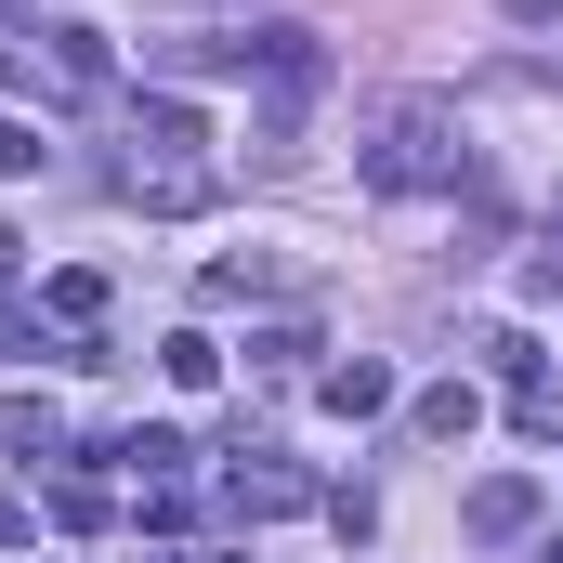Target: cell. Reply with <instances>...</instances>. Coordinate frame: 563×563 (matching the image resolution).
Segmentation results:
<instances>
[{"instance_id":"6da1fadb","label":"cell","mask_w":563,"mask_h":563,"mask_svg":"<svg viewBox=\"0 0 563 563\" xmlns=\"http://www.w3.org/2000/svg\"><path fill=\"white\" fill-rule=\"evenodd\" d=\"M106 184L132 197V210H210L223 197V157H210V119L184 106V92H144L132 106V132H119V157H106Z\"/></svg>"},{"instance_id":"7a4b0ae2","label":"cell","mask_w":563,"mask_h":563,"mask_svg":"<svg viewBox=\"0 0 563 563\" xmlns=\"http://www.w3.org/2000/svg\"><path fill=\"white\" fill-rule=\"evenodd\" d=\"M354 170L380 184V197H459L472 184V132H459V106L445 92H394L367 144H354Z\"/></svg>"},{"instance_id":"3957f363","label":"cell","mask_w":563,"mask_h":563,"mask_svg":"<svg viewBox=\"0 0 563 563\" xmlns=\"http://www.w3.org/2000/svg\"><path fill=\"white\" fill-rule=\"evenodd\" d=\"M250 92H263V144L288 157L301 106L328 92V40H314V26H250Z\"/></svg>"},{"instance_id":"277c9868","label":"cell","mask_w":563,"mask_h":563,"mask_svg":"<svg viewBox=\"0 0 563 563\" xmlns=\"http://www.w3.org/2000/svg\"><path fill=\"white\" fill-rule=\"evenodd\" d=\"M13 79H40V92H66V106H106L119 92V53H106V26H40V66L26 53H0Z\"/></svg>"},{"instance_id":"5b68a950","label":"cell","mask_w":563,"mask_h":563,"mask_svg":"<svg viewBox=\"0 0 563 563\" xmlns=\"http://www.w3.org/2000/svg\"><path fill=\"white\" fill-rule=\"evenodd\" d=\"M223 511H236V525H276V511H314V472H301V459H276L263 432H236V472H223Z\"/></svg>"},{"instance_id":"8992f818","label":"cell","mask_w":563,"mask_h":563,"mask_svg":"<svg viewBox=\"0 0 563 563\" xmlns=\"http://www.w3.org/2000/svg\"><path fill=\"white\" fill-rule=\"evenodd\" d=\"M472 420H485V394H472V380H432V394H407V432H420V445H472Z\"/></svg>"},{"instance_id":"52a82bcc","label":"cell","mask_w":563,"mask_h":563,"mask_svg":"<svg viewBox=\"0 0 563 563\" xmlns=\"http://www.w3.org/2000/svg\"><path fill=\"white\" fill-rule=\"evenodd\" d=\"M314 394H328L341 420H380V407H394V367H380V354H341V367H314Z\"/></svg>"},{"instance_id":"ba28073f","label":"cell","mask_w":563,"mask_h":563,"mask_svg":"<svg viewBox=\"0 0 563 563\" xmlns=\"http://www.w3.org/2000/svg\"><path fill=\"white\" fill-rule=\"evenodd\" d=\"M525 525H538V485H525V472L472 485V538H525Z\"/></svg>"},{"instance_id":"9c48e42d","label":"cell","mask_w":563,"mask_h":563,"mask_svg":"<svg viewBox=\"0 0 563 563\" xmlns=\"http://www.w3.org/2000/svg\"><path fill=\"white\" fill-rule=\"evenodd\" d=\"M472 354H485V380H498V394H551V380H538V341H525V328H485Z\"/></svg>"},{"instance_id":"30bf717a","label":"cell","mask_w":563,"mask_h":563,"mask_svg":"<svg viewBox=\"0 0 563 563\" xmlns=\"http://www.w3.org/2000/svg\"><path fill=\"white\" fill-rule=\"evenodd\" d=\"M157 367H170V394H210V380H223V341H210V328H170Z\"/></svg>"},{"instance_id":"8fae6325","label":"cell","mask_w":563,"mask_h":563,"mask_svg":"<svg viewBox=\"0 0 563 563\" xmlns=\"http://www.w3.org/2000/svg\"><path fill=\"white\" fill-rule=\"evenodd\" d=\"M250 367H263V380H301V367H314V328H301V314L250 328Z\"/></svg>"},{"instance_id":"7c38bea8","label":"cell","mask_w":563,"mask_h":563,"mask_svg":"<svg viewBox=\"0 0 563 563\" xmlns=\"http://www.w3.org/2000/svg\"><path fill=\"white\" fill-rule=\"evenodd\" d=\"M184 459H197V445H184L170 420H144L132 445H119V472H144V485H184Z\"/></svg>"},{"instance_id":"4fadbf2b","label":"cell","mask_w":563,"mask_h":563,"mask_svg":"<svg viewBox=\"0 0 563 563\" xmlns=\"http://www.w3.org/2000/svg\"><path fill=\"white\" fill-rule=\"evenodd\" d=\"M40 314H53V328H106V276H79V263H66V276L40 288Z\"/></svg>"},{"instance_id":"5bb4252c","label":"cell","mask_w":563,"mask_h":563,"mask_svg":"<svg viewBox=\"0 0 563 563\" xmlns=\"http://www.w3.org/2000/svg\"><path fill=\"white\" fill-rule=\"evenodd\" d=\"M0 445H13V459H26V472H40V459H53V445H66V420H53V407H0Z\"/></svg>"},{"instance_id":"9a60e30c","label":"cell","mask_w":563,"mask_h":563,"mask_svg":"<svg viewBox=\"0 0 563 563\" xmlns=\"http://www.w3.org/2000/svg\"><path fill=\"white\" fill-rule=\"evenodd\" d=\"M0 170L26 184V170H53V144H40V119H0Z\"/></svg>"},{"instance_id":"2e32d148","label":"cell","mask_w":563,"mask_h":563,"mask_svg":"<svg viewBox=\"0 0 563 563\" xmlns=\"http://www.w3.org/2000/svg\"><path fill=\"white\" fill-rule=\"evenodd\" d=\"M511 26H538V40H563V0H511Z\"/></svg>"},{"instance_id":"e0dca14e","label":"cell","mask_w":563,"mask_h":563,"mask_svg":"<svg viewBox=\"0 0 563 563\" xmlns=\"http://www.w3.org/2000/svg\"><path fill=\"white\" fill-rule=\"evenodd\" d=\"M13 26H26V0H0V53H13Z\"/></svg>"},{"instance_id":"ac0fdd59","label":"cell","mask_w":563,"mask_h":563,"mask_svg":"<svg viewBox=\"0 0 563 563\" xmlns=\"http://www.w3.org/2000/svg\"><path fill=\"white\" fill-rule=\"evenodd\" d=\"M132 563H184V551H132Z\"/></svg>"},{"instance_id":"d6986e66","label":"cell","mask_w":563,"mask_h":563,"mask_svg":"<svg viewBox=\"0 0 563 563\" xmlns=\"http://www.w3.org/2000/svg\"><path fill=\"white\" fill-rule=\"evenodd\" d=\"M538 563H563V538H551V551H538Z\"/></svg>"}]
</instances>
